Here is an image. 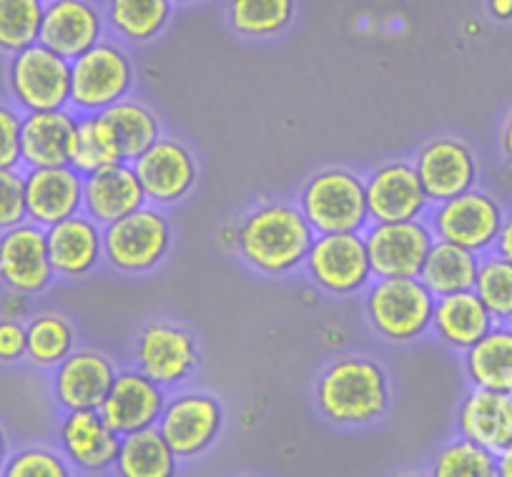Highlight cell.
Here are the masks:
<instances>
[{"instance_id": "obj_1", "label": "cell", "mask_w": 512, "mask_h": 477, "mask_svg": "<svg viewBox=\"0 0 512 477\" xmlns=\"http://www.w3.org/2000/svg\"><path fill=\"white\" fill-rule=\"evenodd\" d=\"M317 231L299 204L269 201L256 206L236 226V252L241 262L267 277H282L304 267Z\"/></svg>"}, {"instance_id": "obj_2", "label": "cell", "mask_w": 512, "mask_h": 477, "mask_svg": "<svg viewBox=\"0 0 512 477\" xmlns=\"http://www.w3.org/2000/svg\"><path fill=\"white\" fill-rule=\"evenodd\" d=\"M317 410L337 427H367L390 407V385L382 367L362 357L337 360L314 390Z\"/></svg>"}, {"instance_id": "obj_3", "label": "cell", "mask_w": 512, "mask_h": 477, "mask_svg": "<svg viewBox=\"0 0 512 477\" xmlns=\"http://www.w3.org/2000/svg\"><path fill=\"white\" fill-rule=\"evenodd\" d=\"M435 302L437 297L420 277H390L377 279L367 289L364 309L379 337L407 344L430 332Z\"/></svg>"}, {"instance_id": "obj_4", "label": "cell", "mask_w": 512, "mask_h": 477, "mask_svg": "<svg viewBox=\"0 0 512 477\" xmlns=\"http://www.w3.org/2000/svg\"><path fill=\"white\" fill-rule=\"evenodd\" d=\"M134 88V63L118 41H98L71 61V108L76 116L101 113Z\"/></svg>"}, {"instance_id": "obj_5", "label": "cell", "mask_w": 512, "mask_h": 477, "mask_svg": "<svg viewBox=\"0 0 512 477\" xmlns=\"http://www.w3.org/2000/svg\"><path fill=\"white\" fill-rule=\"evenodd\" d=\"M171 224L156 206H139L103 226V259L123 274H144L171 252Z\"/></svg>"}, {"instance_id": "obj_6", "label": "cell", "mask_w": 512, "mask_h": 477, "mask_svg": "<svg viewBox=\"0 0 512 477\" xmlns=\"http://www.w3.org/2000/svg\"><path fill=\"white\" fill-rule=\"evenodd\" d=\"M299 209L317 234H362L369 224L364 181L347 169H324L304 184Z\"/></svg>"}, {"instance_id": "obj_7", "label": "cell", "mask_w": 512, "mask_h": 477, "mask_svg": "<svg viewBox=\"0 0 512 477\" xmlns=\"http://www.w3.org/2000/svg\"><path fill=\"white\" fill-rule=\"evenodd\" d=\"M6 86L11 101L23 113L68 108L71 61L43 43H33L8 58Z\"/></svg>"}, {"instance_id": "obj_8", "label": "cell", "mask_w": 512, "mask_h": 477, "mask_svg": "<svg viewBox=\"0 0 512 477\" xmlns=\"http://www.w3.org/2000/svg\"><path fill=\"white\" fill-rule=\"evenodd\" d=\"M425 221L430 224L435 239L457 244L482 257L495 249L497 234L505 221V209L495 196L472 186L452 199L432 204Z\"/></svg>"}, {"instance_id": "obj_9", "label": "cell", "mask_w": 512, "mask_h": 477, "mask_svg": "<svg viewBox=\"0 0 512 477\" xmlns=\"http://www.w3.org/2000/svg\"><path fill=\"white\" fill-rule=\"evenodd\" d=\"M304 269L322 292L337 294V297L362 292L374 279L367 244L357 231L314 236L307 259H304Z\"/></svg>"}, {"instance_id": "obj_10", "label": "cell", "mask_w": 512, "mask_h": 477, "mask_svg": "<svg viewBox=\"0 0 512 477\" xmlns=\"http://www.w3.org/2000/svg\"><path fill=\"white\" fill-rule=\"evenodd\" d=\"M362 236L377 279L420 277L427 252L435 244V234L425 219L372 221Z\"/></svg>"}, {"instance_id": "obj_11", "label": "cell", "mask_w": 512, "mask_h": 477, "mask_svg": "<svg viewBox=\"0 0 512 477\" xmlns=\"http://www.w3.org/2000/svg\"><path fill=\"white\" fill-rule=\"evenodd\" d=\"M56 279L48 254L46 229L33 221H21L0 231V284L26 297L46 292Z\"/></svg>"}, {"instance_id": "obj_12", "label": "cell", "mask_w": 512, "mask_h": 477, "mask_svg": "<svg viewBox=\"0 0 512 477\" xmlns=\"http://www.w3.org/2000/svg\"><path fill=\"white\" fill-rule=\"evenodd\" d=\"M134 367L161 387H179L199 367V349L184 327L154 322L136 337Z\"/></svg>"}, {"instance_id": "obj_13", "label": "cell", "mask_w": 512, "mask_h": 477, "mask_svg": "<svg viewBox=\"0 0 512 477\" xmlns=\"http://www.w3.org/2000/svg\"><path fill=\"white\" fill-rule=\"evenodd\" d=\"M221 405L201 392H184L166 400L161 412L159 432L179 460H191L209 450L221 432Z\"/></svg>"}, {"instance_id": "obj_14", "label": "cell", "mask_w": 512, "mask_h": 477, "mask_svg": "<svg viewBox=\"0 0 512 477\" xmlns=\"http://www.w3.org/2000/svg\"><path fill=\"white\" fill-rule=\"evenodd\" d=\"M369 221L425 219L432 201L410 161H387L364 179Z\"/></svg>"}, {"instance_id": "obj_15", "label": "cell", "mask_w": 512, "mask_h": 477, "mask_svg": "<svg viewBox=\"0 0 512 477\" xmlns=\"http://www.w3.org/2000/svg\"><path fill=\"white\" fill-rule=\"evenodd\" d=\"M146 201L169 206L191 194L199 179V166L184 144L174 139H156L149 149L131 161Z\"/></svg>"}, {"instance_id": "obj_16", "label": "cell", "mask_w": 512, "mask_h": 477, "mask_svg": "<svg viewBox=\"0 0 512 477\" xmlns=\"http://www.w3.org/2000/svg\"><path fill=\"white\" fill-rule=\"evenodd\" d=\"M164 407L166 387H161L136 367H128V370L116 372L111 390L103 397L98 412L116 435H128L144 427H154Z\"/></svg>"}, {"instance_id": "obj_17", "label": "cell", "mask_w": 512, "mask_h": 477, "mask_svg": "<svg viewBox=\"0 0 512 477\" xmlns=\"http://www.w3.org/2000/svg\"><path fill=\"white\" fill-rule=\"evenodd\" d=\"M116 367L96 349H73L51 370V392L61 412L98 410L116 377Z\"/></svg>"}, {"instance_id": "obj_18", "label": "cell", "mask_w": 512, "mask_h": 477, "mask_svg": "<svg viewBox=\"0 0 512 477\" xmlns=\"http://www.w3.org/2000/svg\"><path fill=\"white\" fill-rule=\"evenodd\" d=\"M106 36V16L98 0H46L38 43L73 61Z\"/></svg>"}, {"instance_id": "obj_19", "label": "cell", "mask_w": 512, "mask_h": 477, "mask_svg": "<svg viewBox=\"0 0 512 477\" xmlns=\"http://www.w3.org/2000/svg\"><path fill=\"white\" fill-rule=\"evenodd\" d=\"M118 442L121 435H116L103 422L98 410L63 412L58 422V450L63 452L71 470L88 472V475L113 470Z\"/></svg>"}, {"instance_id": "obj_20", "label": "cell", "mask_w": 512, "mask_h": 477, "mask_svg": "<svg viewBox=\"0 0 512 477\" xmlns=\"http://www.w3.org/2000/svg\"><path fill=\"white\" fill-rule=\"evenodd\" d=\"M415 169L432 204L472 189L480 176L475 154L460 139H432L417 151Z\"/></svg>"}, {"instance_id": "obj_21", "label": "cell", "mask_w": 512, "mask_h": 477, "mask_svg": "<svg viewBox=\"0 0 512 477\" xmlns=\"http://www.w3.org/2000/svg\"><path fill=\"white\" fill-rule=\"evenodd\" d=\"M26 219L48 226L83 211V176L68 166H41L23 171Z\"/></svg>"}, {"instance_id": "obj_22", "label": "cell", "mask_w": 512, "mask_h": 477, "mask_svg": "<svg viewBox=\"0 0 512 477\" xmlns=\"http://www.w3.org/2000/svg\"><path fill=\"white\" fill-rule=\"evenodd\" d=\"M78 116L71 108L23 113L21 166H68L76 146Z\"/></svg>"}, {"instance_id": "obj_23", "label": "cell", "mask_w": 512, "mask_h": 477, "mask_svg": "<svg viewBox=\"0 0 512 477\" xmlns=\"http://www.w3.org/2000/svg\"><path fill=\"white\" fill-rule=\"evenodd\" d=\"M48 254L56 277H88L103 259V226L88 214H73L48 226Z\"/></svg>"}, {"instance_id": "obj_24", "label": "cell", "mask_w": 512, "mask_h": 477, "mask_svg": "<svg viewBox=\"0 0 512 477\" xmlns=\"http://www.w3.org/2000/svg\"><path fill=\"white\" fill-rule=\"evenodd\" d=\"M144 204V186L131 161H121L96 174L83 176V214L91 216L98 226L113 224Z\"/></svg>"}, {"instance_id": "obj_25", "label": "cell", "mask_w": 512, "mask_h": 477, "mask_svg": "<svg viewBox=\"0 0 512 477\" xmlns=\"http://www.w3.org/2000/svg\"><path fill=\"white\" fill-rule=\"evenodd\" d=\"M457 432L497 455L502 447L512 442L510 392L472 387L457 410Z\"/></svg>"}, {"instance_id": "obj_26", "label": "cell", "mask_w": 512, "mask_h": 477, "mask_svg": "<svg viewBox=\"0 0 512 477\" xmlns=\"http://www.w3.org/2000/svg\"><path fill=\"white\" fill-rule=\"evenodd\" d=\"M492 327H495V319H492V314L487 312V307L480 302V297L472 289L447 294V297H437L430 332L445 347L465 354Z\"/></svg>"}, {"instance_id": "obj_27", "label": "cell", "mask_w": 512, "mask_h": 477, "mask_svg": "<svg viewBox=\"0 0 512 477\" xmlns=\"http://www.w3.org/2000/svg\"><path fill=\"white\" fill-rule=\"evenodd\" d=\"M462 365L472 387L512 395V324L495 322L485 337L467 349Z\"/></svg>"}, {"instance_id": "obj_28", "label": "cell", "mask_w": 512, "mask_h": 477, "mask_svg": "<svg viewBox=\"0 0 512 477\" xmlns=\"http://www.w3.org/2000/svg\"><path fill=\"white\" fill-rule=\"evenodd\" d=\"M101 8L108 31L134 46L161 36L174 16V0H101Z\"/></svg>"}, {"instance_id": "obj_29", "label": "cell", "mask_w": 512, "mask_h": 477, "mask_svg": "<svg viewBox=\"0 0 512 477\" xmlns=\"http://www.w3.org/2000/svg\"><path fill=\"white\" fill-rule=\"evenodd\" d=\"M176 465L179 457L154 425L121 435L113 470L123 477H169L176 472Z\"/></svg>"}, {"instance_id": "obj_30", "label": "cell", "mask_w": 512, "mask_h": 477, "mask_svg": "<svg viewBox=\"0 0 512 477\" xmlns=\"http://www.w3.org/2000/svg\"><path fill=\"white\" fill-rule=\"evenodd\" d=\"M477 264H480V257L470 249L435 239L420 269V279L435 297L467 292L475 287Z\"/></svg>"}, {"instance_id": "obj_31", "label": "cell", "mask_w": 512, "mask_h": 477, "mask_svg": "<svg viewBox=\"0 0 512 477\" xmlns=\"http://www.w3.org/2000/svg\"><path fill=\"white\" fill-rule=\"evenodd\" d=\"M126 161L118 141L116 129L108 121L106 113H86L78 116L76 126V146H73L71 166L81 176L96 174V171L106 169V166L121 164Z\"/></svg>"}, {"instance_id": "obj_32", "label": "cell", "mask_w": 512, "mask_h": 477, "mask_svg": "<svg viewBox=\"0 0 512 477\" xmlns=\"http://www.w3.org/2000/svg\"><path fill=\"white\" fill-rule=\"evenodd\" d=\"M76 329L63 314L46 312L26 324V360L38 370H53L76 349Z\"/></svg>"}, {"instance_id": "obj_33", "label": "cell", "mask_w": 512, "mask_h": 477, "mask_svg": "<svg viewBox=\"0 0 512 477\" xmlns=\"http://www.w3.org/2000/svg\"><path fill=\"white\" fill-rule=\"evenodd\" d=\"M297 16V0H229V23L246 38H274Z\"/></svg>"}, {"instance_id": "obj_34", "label": "cell", "mask_w": 512, "mask_h": 477, "mask_svg": "<svg viewBox=\"0 0 512 477\" xmlns=\"http://www.w3.org/2000/svg\"><path fill=\"white\" fill-rule=\"evenodd\" d=\"M103 113H106L108 121H111L113 129H116L126 161H134L136 156L144 154L156 139H161L159 118H156L154 111H151L149 106H144L141 101L121 98V101L113 103V106L106 108Z\"/></svg>"}, {"instance_id": "obj_35", "label": "cell", "mask_w": 512, "mask_h": 477, "mask_svg": "<svg viewBox=\"0 0 512 477\" xmlns=\"http://www.w3.org/2000/svg\"><path fill=\"white\" fill-rule=\"evenodd\" d=\"M46 0H0V53L13 56L41 38Z\"/></svg>"}, {"instance_id": "obj_36", "label": "cell", "mask_w": 512, "mask_h": 477, "mask_svg": "<svg viewBox=\"0 0 512 477\" xmlns=\"http://www.w3.org/2000/svg\"><path fill=\"white\" fill-rule=\"evenodd\" d=\"M472 292L480 297L495 322L512 324V262L497 252L482 254Z\"/></svg>"}, {"instance_id": "obj_37", "label": "cell", "mask_w": 512, "mask_h": 477, "mask_svg": "<svg viewBox=\"0 0 512 477\" xmlns=\"http://www.w3.org/2000/svg\"><path fill=\"white\" fill-rule=\"evenodd\" d=\"M435 477H492L497 475V455L467 437L450 440L432 460Z\"/></svg>"}, {"instance_id": "obj_38", "label": "cell", "mask_w": 512, "mask_h": 477, "mask_svg": "<svg viewBox=\"0 0 512 477\" xmlns=\"http://www.w3.org/2000/svg\"><path fill=\"white\" fill-rule=\"evenodd\" d=\"M71 465L61 450L48 445H28L8 455L3 477H68Z\"/></svg>"}, {"instance_id": "obj_39", "label": "cell", "mask_w": 512, "mask_h": 477, "mask_svg": "<svg viewBox=\"0 0 512 477\" xmlns=\"http://www.w3.org/2000/svg\"><path fill=\"white\" fill-rule=\"evenodd\" d=\"M26 221V184L21 169H0V231Z\"/></svg>"}, {"instance_id": "obj_40", "label": "cell", "mask_w": 512, "mask_h": 477, "mask_svg": "<svg viewBox=\"0 0 512 477\" xmlns=\"http://www.w3.org/2000/svg\"><path fill=\"white\" fill-rule=\"evenodd\" d=\"M23 111L13 101H0V169H21Z\"/></svg>"}, {"instance_id": "obj_41", "label": "cell", "mask_w": 512, "mask_h": 477, "mask_svg": "<svg viewBox=\"0 0 512 477\" xmlns=\"http://www.w3.org/2000/svg\"><path fill=\"white\" fill-rule=\"evenodd\" d=\"M26 357V324L16 317L0 319V365H16Z\"/></svg>"}, {"instance_id": "obj_42", "label": "cell", "mask_w": 512, "mask_h": 477, "mask_svg": "<svg viewBox=\"0 0 512 477\" xmlns=\"http://www.w3.org/2000/svg\"><path fill=\"white\" fill-rule=\"evenodd\" d=\"M492 252H497L500 257H505L507 262H512V211L505 214V221H502L500 234H497V242Z\"/></svg>"}, {"instance_id": "obj_43", "label": "cell", "mask_w": 512, "mask_h": 477, "mask_svg": "<svg viewBox=\"0 0 512 477\" xmlns=\"http://www.w3.org/2000/svg\"><path fill=\"white\" fill-rule=\"evenodd\" d=\"M26 302H28L26 294L11 292V289H8V294H6V297H3V314H6V317L21 319V314L28 309Z\"/></svg>"}, {"instance_id": "obj_44", "label": "cell", "mask_w": 512, "mask_h": 477, "mask_svg": "<svg viewBox=\"0 0 512 477\" xmlns=\"http://www.w3.org/2000/svg\"><path fill=\"white\" fill-rule=\"evenodd\" d=\"M500 151H502V161H505L507 169L512 171V111L507 113L505 124H502V134H500Z\"/></svg>"}, {"instance_id": "obj_45", "label": "cell", "mask_w": 512, "mask_h": 477, "mask_svg": "<svg viewBox=\"0 0 512 477\" xmlns=\"http://www.w3.org/2000/svg\"><path fill=\"white\" fill-rule=\"evenodd\" d=\"M497 475L512 477V442L497 452Z\"/></svg>"}, {"instance_id": "obj_46", "label": "cell", "mask_w": 512, "mask_h": 477, "mask_svg": "<svg viewBox=\"0 0 512 477\" xmlns=\"http://www.w3.org/2000/svg\"><path fill=\"white\" fill-rule=\"evenodd\" d=\"M492 16L500 21H510L512 18V0H490Z\"/></svg>"}, {"instance_id": "obj_47", "label": "cell", "mask_w": 512, "mask_h": 477, "mask_svg": "<svg viewBox=\"0 0 512 477\" xmlns=\"http://www.w3.org/2000/svg\"><path fill=\"white\" fill-rule=\"evenodd\" d=\"M8 455H11V445H8L6 430L0 427V475H3V467H6Z\"/></svg>"}, {"instance_id": "obj_48", "label": "cell", "mask_w": 512, "mask_h": 477, "mask_svg": "<svg viewBox=\"0 0 512 477\" xmlns=\"http://www.w3.org/2000/svg\"><path fill=\"white\" fill-rule=\"evenodd\" d=\"M194 3H201V0H174V6H194Z\"/></svg>"}]
</instances>
